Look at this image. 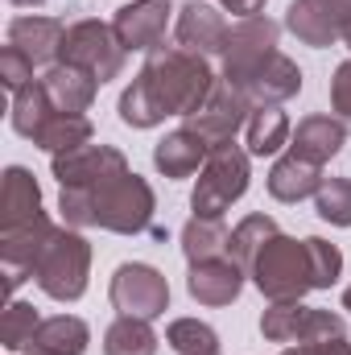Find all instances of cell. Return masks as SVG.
Listing matches in <instances>:
<instances>
[{"label": "cell", "instance_id": "cell-1", "mask_svg": "<svg viewBox=\"0 0 351 355\" xmlns=\"http://www.w3.org/2000/svg\"><path fill=\"white\" fill-rule=\"evenodd\" d=\"M219 87L207 58L190 54V50H149V62L141 67V75L128 83V91L120 95V120L132 128H153L166 116H194L211 91Z\"/></svg>", "mask_w": 351, "mask_h": 355}, {"label": "cell", "instance_id": "cell-2", "mask_svg": "<svg viewBox=\"0 0 351 355\" xmlns=\"http://www.w3.org/2000/svg\"><path fill=\"white\" fill-rule=\"evenodd\" d=\"M248 277L257 281L268 302H302L314 289V265H310V248L306 240H289V236H273L257 252V261L248 265Z\"/></svg>", "mask_w": 351, "mask_h": 355}, {"label": "cell", "instance_id": "cell-3", "mask_svg": "<svg viewBox=\"0 0 351 355\" xmlns=\"http://www.w3.org/2000/svg\"><path fill=\"white\" fill-rule=\"evenodd\" d=\"M87 272H91V244L79 232L58 227L50 236V244L42 248L37 265H33V281L54 302H79L83 289H87Z\"/></svg>", "mask_w": 351, "mask_h": 355}, {"label": "cell", "instance_id": "cell-4", "mask_svg": "<svg viewBox=\"0 0 351 355\" xmlns=\"http://www.w3.org/2000/svg\"><path fill=\"white\" fill-rule=\"evenodd\" d=\"M248 153L236 149V145H223V149H211V157L203 162L198 182H194V194H190V207L198 219H223V211L232 202L244 198L248 190Z\"/></svg>", "mask_w": 351, "mask_h": 355}, {"label": "cell", "instance_id": "cell-5", "mask_svg": "<svg viewBox=\"0 0 351 355\" xmlns=\"http://www.w3.org/2000/svg\"><path fill=\"white\" fill-rule=\"evenodd\" d=\"M91 194V215H95V227H108V232H120V236H137L149 227L153 219V190L145 178H137L132 170L112 182H103L99 190Z\"/></svg>", "mask_w": 351, "mask_h": 355}, {"label": "cell", "instance_id": "cell-6", "mask_svg": "<svg viewBox=\"0 0 351 355\" xmlns=\"http://www.w3.org/2000/svg\"><path fill=\"white\" fill-rule=\"evenodd\" d=\"M124 54L128 50H124V42L116 37L112 25H103V21H75L67 29V37H62V58L58 62H71V67L87 71L91 79L103 87V83H112L124 71Z\"/></svg>", "mask_w": 351, "mask_h": 355}, {"label": "cell", "instance_id": "cell-7", "mask_svg": "<svg viewBox=\"0 0 351 355\" xmlns=\"http://www.w3.org/2000/svg\"><path fill=\"white\" fill-rule=\"evenodd\" d=\"M273 54H277V25L268 17H244L240 25H232L223 46V83L240 91Z\"/></svg>", "mask_w": 351, "mask_h": 355}, {"label": "cell", "instance_id": "cell-8", "mask_svg": "<svg viewBox=\"0 0 351 355\" xmlns=\"http://www.w3.org/2000/svg\"><path fill=\"white\" fill-rule=\"evenodd\" d=\"M261 331L273 343H327L343 339V318L331 310H310L302 302H273L261 318Z\"/></svg>", "mask_w": 351, "mask_h": 355}, {"label": "cell", "instance_id": "cell-9", "mask_svg": "<svg viewBox=\"0 0 351 355\" xmlns=\"http://www.w3.org/2000/svg\"><path fill=\"white\" fill-rule=\"evenodd\" d=\"M112 306L128 318H157L170 306V285L149 265H120L112 277Z\"/></svg>", "mask_w": 351, "mask_h": 355}, {"label": "cell", "instance_id": "cell-10", "mask_svg": "<svg viewBox=\"0 0 351 355\" xmlns=\"http://www.w3.org/2000/svg\"><path fill=\"white\" fill-rule=\"evenodd\" d=\"M120 174H128V162L112 145H79L71 153H54V178L62 182V190H99Z\"/></svg>", "mask_w": 351, "mask_h": 355}, {"label": "cell", "instance_id": "cell-11", "mask_svg": "<svg viewBox=\"0 0 351 355\" xmlns=\"http://www.w3.org/2000/svg\"><path fill=\"white\" fill-rule=\"evenodd\" d=\"M248 107L252 103L240 91L219 83V87L211 91V99L194 116H186V128L198 132L207 141V149H223V145H232V137L240 132V124H248Z\"/></svg>", "mask_w": 351, "mask_h": 355}, {"label": "cell", "instance_id": "cell-12", "mask_svg": "<svg viewBox=\"0 0 351 355\" xmlns=\"http://www.w3.org/2000/svg\"><path fill=\"white\" fill-rule=\"evenodd\" d=\"M285 25L298 42L323 50L335 37H343L351 25V0H293L285 12Z\"/></svg>", "mask_w": 351, "mask_h": 355}, {"label": "cell", "instance_id": "cell-13", "mask_svg": "<svg viewBox=\"0 0 351 355\" xmlns=\"http://www.w3.org/2000/svg\"><path fill=\"white\" fill-rule=\"evenodd\" d=\"M170 0H132L116 12L112 29L124 42V50H157L170 25Z\"/></svg>", "mask_w": 351, "mask_h": 355}, {"label": "cell", "instance_id": "cell-14", "mask_svg": "<svg viewBox=\"0 0 351 355\" xmlns=\"http://www.w3.org/2000/svg\"><path fill=\"white\" fill-rule=\"evenodd\" d=\"M186 289L194 302L203 306H232L244 289V268L236 265L232 257H215V261H198L190 265Z\"/></svg>", "mask_w": 351, "mask_h": 355}, {"label": "cell", "instance_id": "cell-15", "mask_svg": "<svg viewBox=\"0 0 351 355\" xmlns=\"http://www.w3.org/2000/svg\"><path fill=\"white\" fill-rule=\"evenodd\" d=\"M228 21L219 17V8H211V4H198V0H190L182 12H178V46L182 50H190V54H223V46H228Z\"/></svg>", "mask_w": 351, "mask_h": 355}, {"label": "cell", "instance_id": "cell-16", "mask_svg": "<svg viewBox=\"0 0 351 355\" xmlns=\"http://www.w3.org/2000/svg\"><path fill=\"white\" fill-rule=\"evenodd\" d=\"M298 91H302V71H298V62H289V58L277 50L261 71L240 87V95H244L252 107H277V103L293 99Z\"/></svg>", "mask_w": 351, "mask_h": 355}, {"label": "cell", "instance_id": "cell-17", "mask_svg": "<svg viewBox=\"0 0 351 355\" xmlns=\"http://www.w3.org/2000/svg\"><path fill=\"white\" fill-rule=\"evenodd\" d=\"M62 37H67V25L54 17H17L8 25V46H17L33 67L62 58Z\"/></svg>", "mask_w": 351, "mask_h": 355}, {"label": "cell", "instance_id": "cell-18", "mask_svg": "<svg viewBox=\"0 0 351 355\" xmlns=\"http://www.w3.org/2000/svg\"><path fill=\"white\" fill-rule=\"evenodd\" d=\"M33 219H42V190H37L29 170L8 166L4 170V190H0V232H17Z\"/></svg>", "mask_w": 351, "mask_h": 355}, {"label": "cell", "instance_id": "cell-19", "mask_svg": "<svg viewBox=\"0 0 351 355\" xmlns=\"http://www.w3.org/2000/svg\"><path fill=\"white\" fill-rule=\"evenodd\" d=\"M42 87H46L50 103H54L58 112L83 116V112L91 107V99H95V91H99V83L91 79L87 71L71 67V62H54V67L42 75Z\"/></svg>", "mask_w": 351, "mask_h": 355}, {"label": "cell", "instance_id": "cell-20", "mask_svg": "<svg viewBox=\"0 0 351 355\" xmlns=\"http://www.w3.org/2000/svg\"><path fill=\"white\" fill-rule=\"evenodd\" d=\"M343 120H335V116H306L298 128H293V137H289V153H298V157H306V162H314V166H323V162H331L339 149H343Z\"/></svg>", "mask_w": 351, "mask_h": 355}, {"label": "cell", "instance_id": "cell-21", "mask_svg": "<svg viewBox=\"0 0 351 355\" xmlns=\"http://www.w3.org/2000/svg\"><path fill=\"white\" fill-rule=\"evenodd\" d=\"M207 157H211L207 141H203L198 132H190V128H178V132H170V137L153 149V166H157L166 178H190V174H198Z\"/></svg>", "mask_w": 351, "mask_h": 355}, {"label": "cell", "instance_id": "cell-22", "mask_svg": "<svg viewBox=\"0 0 351 355\" xmlns=\"http://www.w3.org/2000/svg\"><path fill=\"white\" fill-rule=\"evenodd\" d=\"M318 186H323V166H314L298 153H285L268 170V194L281 198V202H302V198L318 194Z\"/></svg>", "mask_w": 351, "mask_h": 355}, {"label": "cell", "instance_id": "cell-23", "mask_svg": "<svg viewBox=\"0 0 351 355\" xmlns=\"http://www.w3.org/2000/svg\"><path fill=\"white\" fill-rule=\"evenodd\" d=\"M91 343V331L83 318H71V314H58V318H46L33 335V352L42 355H83Z\"/></svg>", "mask_w": 351, "mask_h": 355}, {"label": "cell", "instance_id": "cell-24", "mask_svg": "<svg viewBox=\"0 0 351 355\" xmlns=\"http://www.w3.org/2000/svg\"><path fill=\"white\" fill-rule=\"evenodd\" d=\"M103 355H157V335H153L149 318L120 314L103 335Z\"/></svg>", "mask_w": 351, "mask_h": 355}, {"label": "cell", "instance_id": "cell-25", "mask_svg": "<svg viewBox=\"0 0 351 355\" xmlns=\"http://www.w3.org/2000/svg\"><path fill=\"white\" fill-rule=\"evenodd\" d=\"M228 240H232V236L223 232L219 219H198V215H194V219L182 227V252H186L190 265L223 257V252H228Z\"/></svg>", "mask_w": 351, "mask_h": 355}, {"label": "cell", "instance_id": "cell-26", "mask_svg": "<svg viewBox=\"0 0 351 355\" xmlns=\"http://www.w3.org/2000/svg\"><path fill=\"white\" fill-rule=\"evenodd\" d=\"M58 107L50 103V95H46V87H42V79H33L29 87L17 91V99H12V128L21 132V137H37L42 128H46V120L54 116Z\"/></svg>", "mask_w": 351, "mask_h": 355}, {"label": "cell", "instance_id": "cell-27", "mask_svg": "<svg viewBox=\"0 0 351 355\" xmlns=\"http://www.w3.org/2000/svg\"><path fill=\"white\" fill-rule=\"evenodd\" d=\"M33 145H42L46 153H71L79 145H91V120L87 116H67V112H54L46 120V128L33 137Z\"/></svg>", "mask_w": 351, "mask_h": 355}, {"label": "cell", "instance_id": "cell-28", "mask_svg": "<svg viewBox=\"0 0 351 355\" xmlns=\"http://www.w3.org/2000/svg\"><path fill=\"white\" fill-rule=\"evenodd\" d=\"M281 145H289V116L281 107H257L248 116V153L268 157Z\"/></svg>", "mask_w": 351, "mask_h": 355}, {"label": "cell", "instance_id": "cell-29", "mask_svg": "<svg viewBox=\"0 0 351 355\" xmlns=\"http://www.w3.org/2000/svg\"><path fill=\"white\" fill-rule=\"evenodd\" d=\"M273 236H277V223H273L268 215H248V219L232 232V240H228V257H232L240 268H248L252 261H257V252H261Z\"/></svg>", "mask_w": 351, "mask_h": 355}, {"label": "cell", "instance_id": "cell-30", "mask_svg": "<svg viewBox=\"0 0 351 355\" xmlns=\"http://www.w3.org/2000/svg\"><path fill=\"white\" fill-rule=\"evenodd\" d=\"M166 343L178 355H215L219 352V335L207 322H198V318H178V322H170Z\"/></svg>", "mask_w": 351, "mask_h": 355}, {"label": "cell", "instance_id": "cell-31", "mask_svg": "<svg viewBox=\"0 0 351 355\" xmlns=\"http://www.w3.org/2000/svg\"><path fill=\"white\" fill-rule=\"evenodd\" d=\"M37 327H42V318H37V310H33V306H25V302H8L4 322H0V339H4V347H8V352H21V347H29V343H33Z\"/></svg>", "mask_w": 351, "mask_h": 355}, {"label": "cell", "instance_id": "cell-32", "mask_svg": "<svg viewBox=\"0 0 351 355\" xmlns=\"http://www.w3.org/2000/svg\"><path fill=\"white\" fill-rule=\"evenodd\" d=\"M318 215L335 227H351V178H323L318 194Z\"/></svg>", "mask_w": 351, "mask_h": 355}, {"label": "cell", "instance_id": "cell-33", "mask_svg": "<svg viewBox=\"0 0 351 355\" xmlns=\"http://www.w3.org/2000/svg\"><path fill=\"white\" fill-rule=\"evenodd\" d=\"M306 248H310V265H314V289H331V285L339 281V272H343L339 248L327 244V240H318V236H310Z\"/></svg>", "mask_w": 351, "mask_h": 355}, {"label": "cell", "instance_id": "cell-34", "mask_svg": "<svg viewBox=\"0 0 351 355\" xmlns=\"http://www.w3.org/2000/svg\"><path fill=\"white\" fill-rule=\"evenodd\" d=\"M0 79H4V87L17 95L21 87L33 83V62H29L17 46H4V50H0Z\"/></svg>", "mask_w": 351, "mask_h": 355}, {"label": "cell", "instance_id": "cell-35", "mask_svg": "<svg viewBox=\"0 0 351 355\" xmlns=\"http://www.w3.org/2000/svg\"><path fill=\"white\" fill-rule=\"evenodd\" d=\"M331 107L343 120V128H351V62H343L331 79Z\"/></svg>", "mask_w": 351, "mask_h": 355}, {"label": "cell", "instance_id": "cell-36", "mask_svg": "<svg viewBox=\"0 0 351 355\" xmlns=\"http://www.w3.org/2000/svg\"><path fill=\"white\" fill-rule=\"evenodd\" d=\"M228 12H236V17H261L264 0H219Z\"/></svg>", "mask_w": 351, "mask_h": 355}, {"label": "cell", "instance_id": "cell-37", "mask_svg": "<svg viewBox=\"0 0 351 355\" xmlns=\"http://www.w3.org/2000/svg\"><path fill=\"white\" fill-rule=\"evenodd\" d=\"M318 352L323 355H351V343L348 339H327V343H318Z\"/></svg>", "mask_w": 351, "mask_h": 355}, {"label": "cell", "instance_id": "cell-38", "mask_svg": "<svg viewBox=\"0 0 351 355\" xmlns=\"http://www.w3.org/2000/svg\"><path fill=\"white\" fill-rule=\"evenodd\" d=\"M281 355H323V352H318V343H298V347H289Z\"/></svg>", "mask_w": 351, "mask_h": 355}, {"label": "cell", "instance_id": "cell-39", "mask_svg": "<svg viewBox=\"0 0 351 355\" xmlns=\"http://www.w3.org/2000/svg\"><path fill=\"white\" fill-rule=\"evenodd\" d=\"M343 310H351V285H348V293H343Z\"/></svg>", "mask_w": 351, "mask_h": 355}, {"label": "cell", "instance_id": "cell-40", "mask_svg": "<svg viewBox=\"0 0 351 355\" xmlns=\"http://www.w3.org/2000/svg\"><path fill=\"white\" fill-rule=\"evenodd\" d=\"M343 42H348V50H351V25H348V33H343Z\"/></svg>", "mask_w": 351, "mask_h": 355}, {"label": "cell", "instance_id": "cell-41", "mask_svg": "<svg viewBox=\"0 0 351 355\" xmlns=\"http://www.w3.org/2000/svg\"><path fill=\"white\" fill-rule=\"evenodd\" d=\"M29 355H42V352H29Z\"/></svg>", "mask_w": 351, "mask_h": 355}, {"label": "cell", "instance_id": "cell-42", "mask_svg": "<svg viewBox=\"0 0 351 355\" xmlns=\"http://www.w3.org/2000/svg\"><path fill=\"white\" fill-rule=\"evenodd\" d=\"M215 355H219V352H215Z\"/></svg>", "mask_w": 351, "mask_h": 355}]
</instances>
